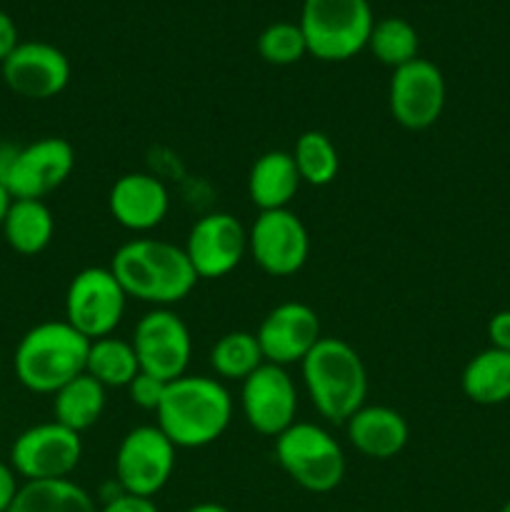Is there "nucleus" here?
<instances>
[{
    "mask_svg": "<svg viewBox=\"0 0 510 512\" xmlns=\"http://www.w3.org/2000/svg\"><path fill=\"white\" fill-rule=\"evenodd\" d=\"M110 270L123 285L125 295L155 308L185 300L200 280L185 248L155 238H135L120 245L110 260Z\"/></svg>",
    "mask_w": 510,
    "mask_h": 512,
    "instance_id": "nucleus-1",
    "label": "nucleus"
},
{
    "mask_svg": "<svg viewBox=\"0 0 510 512\" xmlns=\"http://www.w3.org/2000/svg\"><path fill=\"white\" fill-rule=\"evenodd\" d=\"M155 415L175 448H205L228 430L233 398L220 380L183 375L168 383Z\"/></svg>",
    "mask_w": 510,
    "mask_h": 512,
    "instance_id": "nucleus-2",
    "label": "nucleus"
},
{
    "mask_svg": "<svg viewBox=\"0 0 510 512\" xmlns=\"http://www.w3.org/2000/svg\"><path fill=\"white\" fill-rule=\"evenodd\" d=\"M303 383L328 423L345 425L368 398V373L353 345L340 338H320L300 363Z\"/></svg>",
    "mask_w": 510,
    "mask_h": 512,
    "instance_id": "nucleus-3",
    "label": "nucleus"
},
{
    "mask_svg": "<svg viewBox=\"0 0 510 512\" xmlns=\"http://www.w3.org/2000/svg\"><path fill=\"white\" fill-rule=\"evenodd\" d=\"M88 348L90 340L65 320L35 325L15 348V378L30 393L55 395L85 373Z\"/></svg>",
    "mask_w": 510,
    "mask_h": 512,
    "instance_id": "nucleus-4",
    "label": "nucleus"
},
{
    "mask_svg": "<svg viewBox=\"0 0 510 512\" xmlns=\"http://www.w3.org/2000/svg\"><path fill=\"white\" fill-rule=\"evenodd\" d=\"M298 25L310 55L340 63L368 45L375 20L368 0H303Z\"/></svg>",
    "mask_w": 510,
    "mask_h": 512,
    "instance_id": "nucleus-5",
    "label": "nucleus"
},
{
    "mask_svg": "<svg viewBox=\"0 0 510 512\" xmlns=\"http://www.w3.org/2000/svg\"><path fill=\"white\" fill-rule=\"evenodd\" d=\"M275 460L293 483L308 493H330L345 478V455L338 440L313 423L295 420L275 438Z\"/></svg>",
    "mask_w": 510,
    "mask_h": 512,
    "instance_id": "nucleus-6",
    "label": "nucleus"
},
{
    "mask_svg": "<svg viewBox=\"0 0 510 512\" xmlns=\"http://www.w3.org/2000/svg\"><path fill=\"white\" fill-rule=\"evenodd\" d=\"M73 168L75 150L65 138H40L23 148L0 145V183L15 200H43Z\"/></svg>",
    "mask_w": 510,
    "mask_h": 512,
    "instance_id": "nucleus-7",
    "label": "nucleus"
},
{
    "mask_svg": "<svg viewBox=\"0 0 510 512\" xmlns=\"http://www.w3.org/2000/svg\"><path fill=\"white\" fill-rule=\"evenodd\" d=\"M123 285L110 268H83L65 290V323L88 340L113 335L125 313Z\"/></svg>",
    "mask_w": 510,
    "mask_h": 512,
    "instance_id": "nucleus-8",
    "label": "nucleus"
},
{
    "mask_svg": "<svg viewBox=\"0 0 510 512\" xmlns=\"http://www.w3.org/2000/svg\"><path fill=\"white\" fill-rule=\"evenodd\" d=\"M175 445L158 425L133 428L118 445L115 478L123 493L153 498L168 485L175 470Z\"/></svg>",
    "mask_w": 510,
    "mask_h": 512,
    "instance_id": "nucleus-9",
    "label": "nucleus"
},
{
    "mask_svg": "<svg viewBox=\"0 0 510 512\" xmlns=\"http://www.w3.org/2000/svg\"><path fill=\"white\" fill-rule=\"evenodd\" d=\"M133 348L140 373H148L163 383L183 378L190 365L193 340L188 325L168 308H155L138 320L133 330Z\"/></svg>",
    "mask_w": 510,
    "mask_h": 512,
    "instance_id": "nucleus-10",
    "label": "nucleus"
},
{
    "mask_svg": "<svg viewBox=\"0 0 510 512\" xmlns=\"http://www.w3.org/2000/svg\"><path fill=\"white\" fill-rule=\"evenodd\" d=\"M83 458L80 433L55 423H40L23 430L10 448V465L25 480L68 478Z\"/></svg>",
    "mask_w": 510,
    "mask_h": 512,
    "instance_id": "nucleus-11",
    "label": "nucleus"
},
{
    "mask_svg": "<svg viewBox=\"0 0 510 512\" xmlns=\"http://www.w3.org/2000/svg\"><path fill=\"white\" fill-rule=\"evenodd\" d=\"M248 250L263 273L290 278L308 260V230L293 210H265L250 228Z\"/></svg>",
    "mask_w": 510,
    "mask_h": 512,
    "instance_id": "nucleus-12",
    "label": "nucleus"
},
{
    "mask_svg": "<svg viewBox=\"0 0 510 512\" xmlns=\"http://www.w3.org/2000/svg\"><path fill=\"white\" fill-rule=\"evenodd\" d=\"M388 103L395 123L405 130H425L438 123L445 108V78L438 65L415 58L395 68Z\"/></svg>",
    "mask_w": 510,
    "mask_h": 512,
    "instance_id": "nucleus-13",
    "label": "nucleus"
},
{
    "mask_svg": "<svg viewBox=\"0 0 510 512\" xmlns=\"http://www.w3.org/2000/svg\"><path fill=\"white\" fill-rule=\"evenodd\" d=\"M240 408L245 423L260 435L278 438L295 423L298 413V393L288 370L280 365L263 363L255 373L243 380Z\"/></svg>",
    "mask_w": 510,
    "mask_h": 512,
    "instance_id": "nucleus-14",
    "label": "nucleus"
},
{
    "mask_svg": "<svg viewBox=\"0 0 510 512\" xmlns=\"http://www.w3.org/2000/svg\"><path fill=\"white\" fill-rule=\"evenodd\" d=\"M248 253V233L230 213H208L190 228L185 255L198 278H225Z\"/></svg>",
    "mask_w": 510,
    "mask_h": 512,
    "instance_id": "nucleus-15",
    "label": "nucleus"
},
{
    "mask_svg": "<svg viewBox=\"0 0 510 512\" xmlns=\"http://www.w3.org/2000/svg\"><path fill=\"white\" fill-rule=\"evenodd\" d=\"M0 70L5 85L28 100L55 98L70 83V60L63 50L43 40L18 43V48L0 63Z\"/></svg>",
    "mask_w": 510,
    "mask_h": 512,
    "instance_id": "nucleus-16",
    "label": "nucleus"
},
{
    "mask_svg": "<svg viewBox=\"0 0 510 512\" xmlns=\"http://www.w3.org/2000/svg\"><path fill=\"white\" fill-rule=\"evenodd\" d=\"M255 338L263 350L265 363L288 368V365L303 363L305 355L315 348L323 335H320L318 313L310 305L280 303L265 315Z\"/></svg>",
    "mask_w": 510,
    "mask_h": 512,
    "instance_id": "nucleus-17",
    "label": "nucleus"
},
{
    "mask_svg": "<svg viewBox=\"0 0 510 512\" xmlns=\"http://www.w3.org/2000/svg\"><path fill=\"white\" fill-rule=\"evenodd\" d=\"M110 215L133 233L158 228L170 210L168 188L150 173H125L113 183L108 195Z\"/></svg>",
    "mask_w": 510,
    "mask_h": 512,
    "instance_id": "nucleus-18",
    "label": "nucleus"
},
{
    "mask_svg": "<svg viewBox=\"0 0 510 512\" xmlns=\"http://www.w3.org/2000/svg\"><path fill=\"white\" fill-rule=\"evenodd\" d=\"M350 445L373 460H390L408 445V423L403 415L385 405H363L345 423Z\"/></svg>",
    "mask_w": 510,
    "mask_h": 512,
    "instance_id": "nucleus-19",
    "label": "nucleus"
},
{
    "mask_svg": "<svg viewBox=\"0 0 510 512\" xmlns=\"http://www.w3.org/2000/svg\"><path fill=\"white\" fill-rule=\"evenodd\" d=\"M300 175L295 168L293 153L285 150H268L253 163L248 175L250 203L265 210H285L300 188Z\"/></svg>",
    "mask_w": 510,
    "mask_h": 512,
    "instance_id": "nucleus-20",
    "label": "nucleus"
},
{
    "mask_svg": "<svg viewBox=\"0 0 510 512\" xmlns=\"http://www.w3.org/2000/svg\"><path fill=\"white\" fill-rule=\"evenodd\" d=\"M465 398L475 405H503L510 400V353L485 348L468 360L460 375Z\"/></svg>",
    "mask_w": 510,
    "mask_h": 512,
    "instance_id": "nucleus-21",
    "label": "nucleus"
},
{
    "mask_svg": "<svg viewBox=\"0 0 510 512\" xmlns=\"http://www.w3.org/2000/svg\"><path fill=\"white\" fill-rule=\"evenodd\" d=\"M3 238L15 253L38 255L55 235V218L43 200H15L3 220Z\"/></svg>",
    "mask_w": 510,
    "mask_h": 512,
    "instance_id": "nucleus-22",
    "label": "nucleus"
},
{
    "mask_svg": "<svg viewBox=\"0 0 510 512\" xmlns=\"http://www.w3.org/2000/svg\"><path fill=\"white\" fill-rule=\"evenodd\" d=\"M8 512H98L88 490L70 478L25 480Z\"/></svg>",
    "mask_w": 510,
    "mask_h": 512,
    "instance_id": "nucleus-23",
    "label": "nucleus"
},
{
    "mask_svg": "<svg viewBox=\"0 0 510 512\" xmlns=\"http://www.w3.org/2000/svg\"><path fill=\"white\" fill-rule=\"evenodd\" d=\"M105 410V388L88 373L78 375L53 395L55 423L83 433L93 428Z\"/></svg>",
    "mask_w": 510,
    "mask_h": 512,
    "instance_id": "nucleus-24",
    "label": "nucleus"
},
{
    "mask_svg": "<svg viewBox=\"0 0 510 512\" xmlns=\"http://www.w3.org/2000/svg\"><path fill=\"white\" fill-rule=\"evenodd\" d=\"M85 373L98 380L103 388H128L135 375L140 373L133 343L113 338V335L90 340Z\"/></svg>",
    "mask_w": 510,
    "mask_h": 512,
    "instance_id": "nucleus-25",
    "label": "nucleus"
},
{
    "mask_svg": "<svg viewBox=\"0 0 510 512\" xmlns=\"http://www.w3.org/2000/svg\"><path fill=\"white\" fill-rule=\"evenodd\" d=\"M265 363L255 333L248 330H233L225 333L210 350V365L223 380H240L243 383L250 373Z\"/></svg>",
    "mask_w": 510,
    "mask_h": 512,
    "instance_id": "nucleus-26",
    "label": "nucleus"
},
{
    "mask_svg": "<svg viewBox=\"0 0 510 512\" xmlns=\"http://www.w3.org/2000/svg\"><path fill=\"white\" fill-rule=\"evenodd\" d=\"M295 168L303 183L313 185V188H325L335 180L340 170L338 150H335L333 140L320 130H305L298 140H295L293 150Z\"/></svg>",
    "mask_w": 510,
    "mask_h": 512,
    "instance_id": "nucleus-27",
    "label": "nucleus"
},
{
    "mask_svg": "<svg viewBox=\"0 0 510 512\" xmlns=\"http://www.w3.org/2000/svg\"><path fill=\"white\" fill-rule=\"evenodd\" d=\"M418 30L405 18H383L373 25L368 38V48L375 58L390 68L410 63L418 58Z\"/></svg>",
    "mask_w": 510,
    "mask_h": 512,
    "instance_id": "nucleus-28",
    "label": "nucleus"
},
{
    "mask_svg": "<svg viewBox=\"0 0 510 512\" xmlns=\"http://www.w3.org/2000/svg\"><path fill=\"white\" fill-rule=\"evenodd\" d=\"M258 53L263 60L273 65H293L308 53V43L298 23H280L268 25L258 38Z\"/></svg>",
    "mask_w": 510,
    "mask_h": 512,
    "instance_id": "nucleus-29",
    "label": "nucleus"
},
{
    "mask_svg": "<svg viewBox=\"0 0 510 512\" xmlns=\"http://www.w3.org/2000/svg\"><path fill=\"white\" fill-rule=\"evenodd\" d=\"M165 388H168V383H163V380L153 378L148 373H138L133 378V383L128 385V395L133 400V405H138L140 410H153L155 413L160 400H163Z\"/></svg>",
    "mask_w": 510,
    "mask_h": 512,
    "instance_id": "nucleus-30",
    "label": "nucleus"
},
{
    "mask_svg": "<svg viewBox=\"0 0 510 512\" xmlns=\"http://www.w3.org/2000/svg\"><path fill=\"white\" fill-rule=\"evenodd\" d=\"M488 340L490 348L510 353V310H500L488 320Z\"/></svg>",
    "mask_w": 510,
    "mask_h": 512,
    "instance_id": "nucleus-31",
    "label": "nucleus"
},
{
    "mask_svg": "<svg viewBox=\"0 0 510 512\" xmlns=\"http://www.w3.org/2000/svg\"><path fill=\"white\" fill-rule=\"evenodd\" d=\"M98 512H160L155 508V503L150 498H135V495H118V498L108 500L103 505V510Z\"/></svg>",
    "mask_w": 510,
    "mask_h": 512,
    "instance_id": "nucleus-32",
    "label": "nucleus"
},
{
    "mask_svg": "<svg viewBox=\"0 0 510 512\" xmlns=\"http://www.w3.org/2000/svg\"><path fill=\"white\" fill-rule=\"evenodd\" d=\"M18 473L13 470V465L3 463L0 460V512H8L13 505L15 495H18Z\"/></svg>",
    "mask_w": 510,
    "mask_h": 512,
    "instance_id": "nucleus-33",
    "label": "nucleus"
},
{
    "mask_svg": "<svg viewBox=\"0 0 510 512\" xmlns=\"http://www.w3.org/2000/svg\"><path fill=\"white\" fill-rule=\"evenodd\" d=\"M18 28H15V20L10 18L5 10H0V63L18 48Z\"/></svg>",
    "mask_w": 510,
    "mask_h": 512,
    "instance_id": "nucleus-34",
    "label": "nucleus"
},
{
    "mask_svg": "<svg viewBox=\"0 0 510 512\" xmlns=\"http://www.w3.org/2000/svg\"><path fill=\"white\" fill-rule=\"evenodd\" d=\"M10 203H13V198H10V193L5 190V185L0 183V228H3V220H5V215H8Z\"/></svg>",
    "mask_w": 510,
    "mask_h": 512,
    "instance_id": "nucleus-35",
    "label": "nucleus"
},
{
    "mask_svg": "<svg viewBox=\"0 0 510 512\" xmlns=\"http://www.w3.org/2000/svg\"><path fill=\"white\" fill-rule=\"evenodd\" d=\"M188 512H230V510L223 508V505H218V503H200V505H193Z\"/></svg>",
    "mask_w": 510,
    "mask_h": 512,
    "instance_id": "nucleus-36",
    "label": "nucleus"
},
{
    "mask_svg": "<svg viewBox=\"0 0 510 512\" xmlns=\"http://www.w3.org/2000/svg\"><path fill=\"white\" fill-rule=\"evenodd\" d=\"M500 512H510V500L503 505V508H500Z\"/></svg>",
    "mask_w": 510,
    "mask_h": 512,
    "instance_id": "nucleus-37",
    "label": "nucleus"
}]
</instances>
